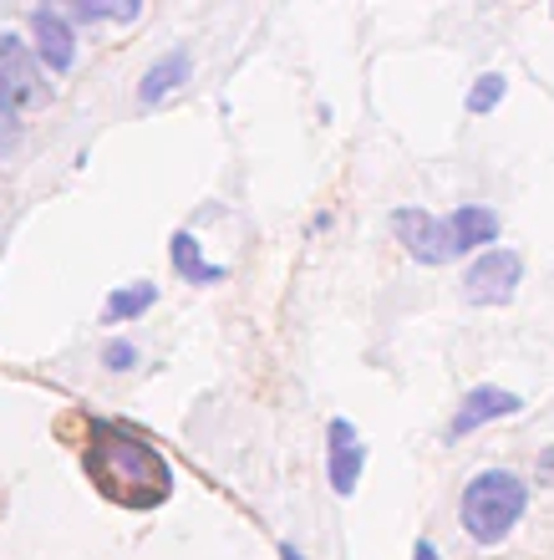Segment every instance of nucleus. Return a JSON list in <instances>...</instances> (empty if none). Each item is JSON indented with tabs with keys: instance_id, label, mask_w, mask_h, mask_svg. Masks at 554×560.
I'll return each instance as SVG.
<instances>
[{
	"instance_id": "1",
	"label": "nucleus",
	"mask_w": 554,
	"mask_h": 560,
	"mask_svg": "<svg viewBox=\"0 0 554 560\" xmlns=\"http://www.w3.org/2000/svg\"><path fill=\"white\" fill-rule=\"evenodd\" d=\"M87 464L92 485L103 489V500L122 504V510H158V504L174 500V464L122 423H92L87 433Z\"/></svg>"
},
{
	"instance_id": "2",
	"label": "nucleus",
	"mask_w": 554,
	"mask_h": 560,
	"mask_svg": "<svg viewBox=\"0 0 554 560\" xmlns=\"http://www.w3.org/2000/svg\"><path fill=\"white\" fill-rule=\"evenodd\" d=\"M524 510H529V485L509 469L473 474L463 485V500H458L468 540H479V546H498V540L524 520Z\"/></svg>"
},
{
	"instance_id": "3",
	"label": "nucleus",
	"mask_w": 554,
	"mask_h": 560,
	"mask_svg": "<svg viewBox=\"0 0 554 560\" xmlns=\"http://www.w3.org/2000/svg\"><path fill=\"white\" fill-rule=\"evenodd\" d=\"M392 235L402 240V250L423 266H448L458 260V235H452V220L448 214H427V209H392Z\"/></svg>"
},
{
	"instance_id": "4",
	"label": "nucleus",
	"mask_w": 554,
	"mask_h": 560,
	"mask_svg": "<svg viewBox=\"0 0 554 560\" xmlns=\"http://www.w3.org/2000/svg\"><path fill=\"white\" fill-rule=\"evenodd\" d=\"M519 280H524V260L519 250H483L463 276V295L473 306H509L519 295Z\"/></svg>"
},
{
	"instance_id": "5",
	"label": "nucleus",
	"mask_w": 554,
	"mask_h": 560,
	"mask_svg": "<svg viewBox=\"0 0 554 560\" xmlns=\"http://www.w3.org/2000/svg\"><path fill=\"white\" fill-rule=\"evenodd\" d=\"M31 21V51L42 61L46 72L67 77L76 67V36H72V15L67 11H51V5H36L26 15Z\"/></svg>"
},
{
	"instance_id": "6",
	"label": "nucleus",
	"mask_w": 554,
	"mask_h": 560,
	"mask_svg": "<svg viewBox=\"0 0 554 560\" xmlns=\"http://www.w3.org/2000/svg\"><path fill=\"white\" fill-rule=\"evenodd\" d=\"M326 439H331V448H326V479H331V494L335 500H351L356 485H362V469H366V443L356 439V428H351L346 418H331Z\"/></svg>"
},
{
	"instance_id": "7",
	"label": "nucleus",
	"mask_w": 554,
	"mask_h": 560,
	"mask_svg": "<svg viewBox=\"0 0 554 560\" xmlns=\"http://www.w3.org/2000/svg\"><path fill=\"white\" fill-rule=\"evenodd\" d=\"M514 413H524V398L509 393V387L483 383L458 402V413H452V423H448V439H468V433H479V428L498 423V418H514Z\"/></svg>"
},
{
	"instance_id": "8",
	"label": "nucleus",
	"mask_w": 554,
	"mask_h": 560,
	"mask_svg": "<svg viewBox=\"0 0 554 560\" xmlns=\"http://www.w3.org/2000/svg\"><path fill=\"white\" fill-rule=\"evenodd\" d=\"M0 72H5V82H11V92H15V103L21 107H36V103H46L51 92H46V82H42V61H36V51H31L21 36H0Z\"/></svg>"
},
{
	"instance_id": "9",
	"label": "nucleus",
	"mask_w": 554,
	"mask_h": 560,
	"mask_svg": "<svg viewBox=\"0 0 554 560\" xmlns=\"http://www.w3.org/2000/svg\"><path fill=\"white\" fill-rule=\"evenodd\" d=\"M189 72H193V57L178 46V51H163L153 67L143 72V82H138V97H143L148 107H158L168 92H178L184 82H189Z\"/></svg>"
},
{
	"instance_id": "10",
	"label": "nucleus",
	"mask_w": 554,
	"mask_h": 560,
	"mask_svg": "<svg viewBox=\"0 0 554 560\" xmlns=\"http://www.w3.org/2000/svg\"><path fill=\"white\" fill-rule=\"evenodd\" d=\"M168 260H174V270L189 280V285H220V280H229L224 266L204 260V245H199V235H189V230H178V235L168 240Z\"/></svg>"
},
{
	"instance_id": "11",
	"label": "nucleus",
	"mask_w": 554,
	"mask_h": 560,
	"mask_svg": "<svg viewBox=\"0 0 554 560\" xmlns=\"http://www.w3.org/2000/svg\"><path fill=\"white\" fill-rule=\"evenodd\" d=\"M448 220H452V235H458V250H463V255L498 240V214L488 205H458Z\"/></svg>"
},
{
	"instance_id": "12",
	"label": "nucleus",
	"mask_w": 554,
	"mask_h": 560,
	"mask_svg": "<svg viewBox=\"0 0 554 560\" xmlns=\"http://www.w3.org/2000/svg\"><path fill=\"white\" fill-rule=\"evenodd\" d=\"M158 306V285H148V280H138V285H117L113 295H107V326H122V322H138L143 311Z\"/></svg>"
},
{
	"instance_id": "13",
	"label": "nucleus",
	"mask_w": 554,
	"mask_h": 560,
	"mask_svg": "<svg viewBox=\"0 0 554 560\" xmlns=\"http://www.w3.org/2000/svg\"><path fill=\"white\" fill-rule=\"evenodd\" d=\"M67 15L72 21H117V26H132L143 15V0H82Z\"/></svg>"
},
{
	"instance_id": "14",
	"label": "nucleus",
	"mask_w": 554,
	"mask_h": 560,
	"mask_svg": "<svg viewBox=\"0 0 554 560\" xmlns=\"http://www.w3.org/2000/svg\"><path fill=\"white\" fill-rule=\"evenodd\" d=\"M504 92H509V77H504V72H483L479 82L468 88V113H473V118L494 113V107L504 103Z\"/></svg>"
},
{
	"instance_id": "15",
	"label": "nucleus",
	"mask_w": 554,
	"mask_h": 560,
	"mask_svg": "<svg viewBox=\"0 0 554 560\" xmlns=\"http://www.w3.org/2000/svg\"><path fill=\"white\" fill-rule=\"evenodd\" d=\"M15 138H21V103H15L11 82L0 72V148H11Z\"/></svg>"
},
{
	"instance_id": "16",
	"label": "nucleus",
	"mask_w": 554,
	"mask_h": 560,
	"mask_svg": "<svg viewBox=\"0 0 554 560\" xmlns=\"http://www.w3.org/2000/svg\"><path fill=\"white\" fill-rule=\"evenodd\" d=\"M103 368L107 372H132V368H138V347H132L128 337H113L103 347Z\"/></svg>"
},
{
	"instance_id": "17",
	"label": "nucleus",
	"mask_w": 554,
	"mask_h": 560,
	"mask_svg": "<svg viewBox=\"0 0 554 560\" xmlns=\"http://www.w3.org/2000/svg\"><path fill=\"white\" fill-rule=\"evenodd\" d=\"M540 485H550V489H554V443L540 454Z\"/></svg>"
},
{
	"instance_id": "18",
	"label": "nucleus",
	"mask_w": 554,
	"mask_h": 560,
	"mask_svg": "<svg viewBox=\"0 0 554 560\" xmlns=\"http://www.w3.org/2000/svg\"><path fill=\"white\" fill-rule=\"evenodd\" d=\"M412 560H438V546H433V540H417V546H412Z\"/></svg>"
},
{
	"instance_id": "19",
	"label": "nucleus",
	"mask_w": 554,
	"mask_h": 560,
	"mask_svg": "<svg viewBox=\"0 0 554 560\" xmlns=\"http://www.w3.org/2000/svg\"><path fill=\"white\" fill-rule=\"evenodd\" d=\"M280 560H306V556H300L295 546H280Z\"/></svg>"
}]
</instances>
